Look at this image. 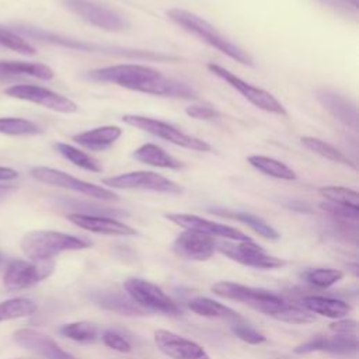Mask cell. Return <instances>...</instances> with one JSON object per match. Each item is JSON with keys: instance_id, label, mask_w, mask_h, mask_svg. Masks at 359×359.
Segmentation results:
<instances>
[{"instance_id": "obj_9", "label": "cell", "mask_w": 359, "mask_h": 359, "mask_svg": "<svg viewBox=\"0 0 359 359\" xmlns=\"http://www.w3.org/2000/svg\"><path fill=\"white\" fill-rule=\"evenodd\" d=\"M123 286L128 296L143 310L164 313L170 316H178L182 313L181 307L168 294H165L157 285L149 280L129 278L125 280Z\"/></svg>"}, {"instance_id": "obj_18", "label": "cell", "mask_w": 359, "mask_h": 359, "mask_svg": "<svg viewBox=\"0 0 359 359\" xmlns=\"http://www.w3.org/2000/svg\"><path fill=\"white\" fill-rule=\"evenodd\" d=\"M154 342L171 359H210L199 344L167 330H157L154 332Z\"/></svg>"}, {"instance_id": "obj_42", "label": "cell", "mask_w": 359, "mask_h": 359, "mask_svg": "<svg viewBox=\"0 0 359 359\" xmlns=\"http://www.w3.org/2000/svg\"><path fill=\"white\" fill-rule=\"evenodd\" d=\"M330 330L335 334H356L358 321L352 318H338L330 324Z\"/></svg>"}, {"instance_id": "obj_20", "label": "cell", "mask_w": 359, "mask_h": 359, "mask_svg": "<svg viewBox=\"0 0 359 359\" xmlns=\"http://www.w3.org/2000/svg\"><path fill=\"white\" fill-rule=\"evenodd\" d=\"M330 352V353H352L358 351L356 334H337L334 337L317 335L304 344L294 348V353L303 355L310 352Z\"/></svg>"}, {"instance_id": "obj_17", "label": "cell", "mask_w": 359, "mask_h": 359, "mask_svg": "<svg viewBox=\"0 0 359 359\" xmlns=\"http://www.w3.org/2000/svg\"><path fill=\"white\" fill-rule=\"evenodd\" d=\"M215 250L216 241L213 237L192 230L180 233L172 243L174 254L191 261H206L213 255Z\"/></svg>"}, {"instance_id": "obj_33", "label": "cell", "mask_w": 359, "mask_h": 359, "mask_svg": "<svg viewBox=\"0 0 359 359\" xmlns=\"http://www.w3.org/2000/svg\"><path fill=\"white\" fill-rule=\"evenodd\" d=\"M0 133L8 136H32L41 133V128L32 121L24 118L1 116L0 118Z\"/></svg>"}, {"instance_id": "obj_43", "label": "cell", "mask_w": 359, "mask_h": 359, "mask_svg": "<svg viewBox=\"0 0 359 359\" xmlns=\"http://www.w3.org/2000/svg\"><path fill=\"white\" fill-rule=\"evenodd\" d=\"M18 177V172L10 167H0V181H11Z\"/></svg>"}, {"instance_id": "obj_16", "label": "cell", "mask_w": 359, "mask_h": 359, "mask_svg": "<svg viewBox=\"0 0 359 359\" xmlns=\"http://www.w3.org/2000/svg\"><path fill=\"white\" fill-rule=\"evenodd\" d=\"M13 339L21 348L42 356L43 359H76L73 355L62 349L49 335L32 328L17 330L13 334Z\"/></svg>"}, {"instance_id": "obj_37", "label": "cell", "mask_w": 359, "mask_h": 359, "mask_svg": "<svg viewBox=\"0 0 359 359\" xmlns=\"http://www.w3.org/2000/svg\"><path fill=\"white\" fill-rule=\"evenodd\" d=\"M273 318L290 324H307L316 321V316L311 311L303 310L297 306H292L287 303L273 316Z\"/></svg>"}, {"instance_id": "obj_34", "label": "cell", "mask_w": 359, "mask_h": 359, "mask_svg": "<svg viewBox=\"0 0 359 359\" xmlns=\"http://www.w3.org/2000/svg\"><path fill=\"white\" fill-rule=\"evenodd\" d=\"M59 332L77 342H93L97 338V327L93 323L88 321H76V323H69L60 327Z\"/></svg>"}, {"instance_id": "obj_11", "label": "cell", "mask_w": 359, "mask_h": 359, "mask_svg": "<svg viewBox=\"0 0 359 359\" xmlns=\"http://www.w3.org/2000/svg\"><path fill=\"white\" fill-rule=\"evenodd\" d=\"M216 248L230 259L252 268L275 269L285 265L283 259L269 255L261 245H258L252 240L237 243L220 241L216 243Z\"/></svg>"}, {"instance_id": "obj_32", "label": "cell", "mask_w": 359, "mask_h": 359, "mask_svg": "<svg viewBox=\"0 0 359 359\" xmlns=\"http://www.w3.org/2000/svg\"><path fill=\"white\" fill-rule=\"evenodd\" d=\"M318 192L328 202L359 209V194L353 189H349L346 187L328 185V187L318 188Z\"/></svg>"}, {"instance_id": "obj_41", "label": "cell", "mask_w": 359, "mask_h": 359, "mask_svg": "<svg viewBox=\"0 0 359 359\" xmlns=\"http://www.w3.org/2000/svg\"><path fill=\"white\" fill-rule=\"evenodd\" d=\"M101 338H102V342L114 351H118V352H122V353H126V352L132 351V345L129 344V341L126 338H123L122 335L114 332V331H105Z\"/></svg>"}, {"instance_id": "obj_25", "label": "cell", "mask_w": 359, "mask_h": 359, "mask_svg": "<svg viewBox=\"0 0 359 359\" xmlns=\"http://www.w3.org/2000/svg\"><path fill=\"white\" fill-rule=\"evenodd\" d=\"M91 299L102 309L116 311L122 316H140L144 313L130 297H125L118 292H97L91 296Z\"/></svg>"}, {"instance_id": "obj_40", "label": "cell", "mask_w": 359, "mask_h": 359, "mask_svg": "<svg viewBox=\"0 0 359 359\" xmlns=\"http://www.w3.org/2000/svg\"><path fill=\"white\" fill-rule=\"evenodd\" d=\"M185 114L191 118L195 119H203V121H209V119H216L220 116V112L210 104L208 102H199V104H191L189 107L185 108Z\"/></svg>"}, {"instance_id": "obj_26", "label": "cell", "mask_w": 359, "mask_h": 359, "mask_svg": "<svg viewBox=\"0 0 359 359\" xmlns=\"http://www.w3.org/2000/svg\"><path fill=\"white\" fill-rule=\"evenodd\" d=\"M7 76H29L39 80H52L55 73L49 66L42 63L0 60V77Z\"/></svg>"}, {"instance_id": "obj_23", "label": "cell", "mask_w": 359, "mask_h": 359, "mask_svg": "<svg viewBox=\"0 0 359 359\" xmlns=\"http://www.w3.org/2000/svg\"><path fill=\"white\" fill-rule=\"evenodd\" d=\"M302 303L306 310L330 318H344L351 311V306L348 303L332 297L307 296Z\"/></svg>"}, {"instance_id": "obj_28", "label": "cell", "mask_w": 359, "mask_h": 359, "mask_svg": "<svg viewBox=\"0 0 359 359\" xmlns=\"http://www.w3.org/2000/svg\"><path fill=\"white\" fill-rule=\"evenodd\" d=\"M209 212L215 213V215H220V216H226V217H231L236 219L238 222H243L244 224H247L250 229H252L255 233H258L261 237L266 238V240H278L279 238V233L269 226L266 222H264L261 217L248 213V212H229L220 208H215L210 209Z\"/></svg>"}, {"instance_id": "obj_45", "label": "cell", "mask_w": 359, "mask_h": 359, "mask_svg": "<svg viewBox=\"0 0 359 359\" xmlns=\"http://www.w3.org/2000/svg\"><path fill=\"white\" fill-rule=\"evenodd\" d=\"M348 3H351L353 7H358V0H348Z\"/></svg>"}, {"instance_id": "obj_22", "label": "cell", "mask_w": 359, "mask_h": 359, "mask_svg": "<svg viewBox=\"0 0 359 359\" xmlns=\"http://www.w3.org/2000/svg\"><path fill=\"white\" fill-rule=\"evenodd\" d=\"M132 157L143 164L157 167V168H170V170H180L184 167V163L174 156L168 154L164 149L154 143H146L139 146L133 153Z\"/></svg>"}, {"instance_id": "obj_7", "label": "cell", "mask_w": 359, "mask_h": 359, "mask_svg": "<svg viewBox=\"0 0 359 359\" xmlns=\"http://www.w3.org/2000/svg\"><path fill=\"white\" fill-rule=\"evenodd\" d=\"M157 73L158 70L144 65L122 63L88 70L86 77L91 81L112 83L132 91H139L140 86L154 77Z\"/></svg>"}, {"instance_id": "obj_24", "label": "cell", "mask_w": 359, "mask_h": 359, "mask_svg": "<svg viewBox=\"0 0 359 359\" xmlns=\"http://www.w3.org/2000/svg\"><path fill=\"white\" fill-rule=\"evenodd\" d=\"M188 309L191 311H194L198 316H203V317H210V318H224V320H230L234 323H240L244 321V318L233 309L208 299V297H195L192 300L188 302Z\"/></svg>"}, {"instance_id": "obj_29", "label": "cell", "mask_w": 359, "mask_h": 359, "mask_svg": "<svg viewBox=\"0 0 359 359\" xmlns=\"http://www.w3.org/2000/svg\"><path fill=\"white\" fill-rule=\"evenodd\" d=\"M300 142L302 144L309 149L310 151L330 160V161H334V163H339V164H344V165H349L352 167L353 170H356V164L349 158L346 157L341 150H338L337 147H334L332 144L318 139V137H313V136H303L300 137Z\"/></svg>"}, {"instance_id": "obj_1", "label": "cell", "mask_w": 359, "mask_h": 359, "mask_svg": "<svg viewBox=\"0 0 359 359\" xmlns=\"http://www.w3.org/2000/svg\"><path fill=\"white\" fill-rule=\"evenodd\" d=\"M167 17L174 24H177L187 32L192 34L194 36L199 38L201 41H203L209 46L215 48L216 50L224 53L230 59H233L241 65L254 66V59L251 57V55L247 50H244L241 46L234 43L224 35H222L210 22H208L201 15L191 13L188 10H184V8L174 7L167 11Z\"/></svg>"}, {"instance_id": "obj_38", "label": "cell", "mask_w": 359, "mask_h": 359, "mask_svg": "<svg viewBox=\"0 0 359 359\" xmlns=\"http://www.w3.org/2000/svg\"><path fill=\"white\" fill-rule=\"evenodd\" d=\"M320 208L323 210H325L328 215H331L332 217L339 219V220L356 222L358 217H359V209L344 206V205H338V203H332V202H328V201L321 202Z\"/></svg>"}, {"instance_id": "obj_4", "label": "cell", "mask_w": 359, "mask_h": 359, "mask_svg": "<svg viewBox=\"0 0 359 359\" xmlns=\"http://www.w3.org/2000/svg\"><path fill=\"white\" fill-rule=\"evenodd\" d=\"M122 121L129 126H133V128L147 132L156 137H160L163 140H167L172 144L181 146V147H185L189 150L209 151L212 149L208 142H205L199 137L187 135L182 130H180L178 128L172 126L171 123H167L160 119H154V118H149V116H143V115L128 114V115L122 116Z\"/></svg>"}, {"instance_id": "obj_8", "label": "cell", "mask_w": 359, "mask_h": 359, "mask_svg": "<svg viewBox=\"0 0 359 359\" xmlns=\"http://www.w3.org/2000/svg\"><path fill=\"white\" fill-rule=\"evenodd\" d=\"M206 67L216 77L222 79L230 87H233L236 91H238L254 107H257V108H259V109H262L265 112H269V114H275V115H280V116L287 115V112H286L285 107L282 105V102L278 101L269 91L247 83L245 80L240 79L238 76H236L234 73H231L230 70H227L226 67H223L220 65L208 63Z\"/></svg>"}, {"instance_id": "obj_31", "label": "cell", "mask_w": 359, "mask_h": 359, "mask_svg": "<svg viewBox=\"0 0 359 359\" xmlns=\"http://www.w3.org/2000/svg\"><path fill=\"white\" fill-rule=\"evenodd\" d=\"M36 311V304L25 297L10 299L0 303V321L22 318L34 314Z\"/></svg>"}, {"instance_id": "obj_2", "label": "cell", "mask_w": 359, "mask_h": 359, "mask_svg": "<svg viewBox=\"0 0 359 359\" xmlns=\"http://www.w3.org/2000/svg\"><path fill=\"white\" fill-rule=\"evenodd\" d=\"M21 250L29 261H50L65 251L91 247V241L55 230H34L21 238Z\"/></svg>"}, {"instance_id": "obj_15", "label": "cell", "mask_w": 359, "mask_h": 359, "mask_svg": "<svg viewBox=\"0 0 359 359\" xmlns=\"http://www.w3.org/2000/svg\"><path fill=\"white\" fill-rule=\"evenodd\" d=\"M316 97L318 102L341 123L351 128L352 130H358V108L355 101H352L345 94L330 88V87H318L316 90Z\"/></svg>"}, {"instance_id": "obj_30", "label": "cell", "mask_w": 359, "mask_h": 359, "mask_svg": "<svg viewBox=\"0 0 359 359\" xmlns=\"http://www.w3.org/2000/svg\"><path fill=\"white\" fill-rule=\"evenodd\" d=\"M55 150L63 156L66 160H69L70 163H73L74 165L86 170V171H91V172H101L102 167L100 164L98 160H95L93 156L87 154L86 151L69 144V143H63V142H57L53 144Z\"/></svg>"}, {"instance_id": "obj_12", "label": "cell", "mask_w": 359, "mask_h": 359, "mask_svg": "<svg viewBox=\"0 0 359 359\" xmlns=\"http://www.w3.org/2000/svg\"><path fill=\"white\" fill-rule=\"evenodd\" d=\"M53 269H55L53 259L39 261V262L25 261V259H13L8 262L4 271L3 283L8 290L27 289L50 276Z\"/></svg>"}, {"instance_id": "obj_21", "label": "cell", "mask_w": 359, "mask_h": 359, "mask_svg": "<svg viewBox=\"0 0 359 359\" xmlns=\"http://www.w3.org/2000/svg\"><path fill=\"white\" fill-rule=\"evenodd\" d=\"M121 135H122V129L119 126L104 125V126L93 128L90 130L80 132L74 135L72 139L88 150L102 151L111 147L121 137Z\"/></svg>"}, {"instance_id": "obj_36", "label": "cell", "mask_w": 359, "mask_h": 359, "mask_svg": "<svg viewBox=\"0 0 359 359\" xmlns=\"http://www.w3.org/2000/svg\"><path fill=\"white\" fill-rule=\"evenodd\" d=\"M0 45L4 48H8L11 50H15L22 55H35V48L25 41L22 36L15 34L11 29H6L0 27Z\"/></svg>"}, {"instance_id": "obj_39", "label": "cell", "mask_w": 359, "mask_h": 359, "mask_svg": "<svg viewBox=\"0 0 359 359\" xmlns=\"http://www.w3.org/2000/svg\"><path fill=\"white\" fill-rule=\"evenodd\" d=\"M231 331L236 337H238L241 341L247 342V344H251V345H258V344H262L265 342V337L258 332L257 330H254L252 327H250L248 324L240 321V323H234L231 325Z\"/></svg>"}, {"instance_id": "obj_10", "label": "cell", "mask_w": 359, "mask_h": 359, "mask_svg": "<svg viewBox=\"0 0 359 359\" xmlns=\"http://www.w3.org/2000/svg\"><path fill=\"white\" fill-rule=\"evenodd\" d=\"M102 184L114 189H142L178 195L184 189L172 180L154 171H130L115 177L102 178Z\"/></svg>"}, {"instance_id": "obj_35", "label": "cell", "mask_w": 359, "mask_h": 359, "mask_svg": "<svg viewBox=\"0 0 359 359\" xmlns=\"http://www.w3.org/2000/svg\"><path fill=\"white\" fill-rule=\"evenodd\" d=\"M344 273L339 269L331 268H314L304 272V279L317 287H330L341 280Z\"/></svg>"}, {"instance_id": "obj_19", "label": "cell", "mask_w": 359, "mask_h": 359, "mask_svg": "<svg viewBox=\"0 0 359 359\" xmlns=\"http://www.w3.org/2000/svg\"><path fill=\"white\" fill-rule=\"evenodd\" d=\"M67 220L80 229L88 230L91 233L105 234V236H136L137 230L125 224L115 217L97 216V215H83V213H69Z\"/></svg>"}, {"instance_id": "obj_6", "label": "cell", "mask_w": 359, "mask_h": 359, "mask_svg": "<svg viewBox=\"0 0 359 359\" xmlns=\"http://www.w3.org/2000/svg\"><path fill=\"white\" fill-rule=\"evenodd\" d=\"M31 177L34 180H36L38 182L46 184V185H52V187H59V188H65L94 199H100V201H118V195L105 188V187H100L83 180H79L65 171L56 170V168H50V167H34L31 168Z\"/></svg>"}, {"instance_id": "obj_44", "label": "cell", "mask_w": 359, "mask_h": 359, "mask_svg": "<svg viewBox=\"0 0 359 359\" xmlns=\"http://www.w3.org/2000/svg\"><path fill=\"white\" fill-rule=\"evenodd\" d=\"M14 191H15L14 185H3V184H0V202L4 201Z\"/></svg>"}, {"instance_id": "obj_14", "label": "cell", "mask_w": 359, "mask_h": 359, "mask_svg": "<svg viewBox=\"0 0 359 359\" xmlns=\"http://www.w3.org/2000/svg\"><path fill=\"white\" fill-rule=\"evenodd\" d=\"M165 219L172 222L174 224L185 229V230H192L198 233L208 234L210 237H220L224 240H233V241H248L251 240L247 234L240 231L236 227L216 223L208 219H203L196 215L191 213H167Z\"/></svg>"}, {"instance_id": "obj_27", "label": "cell", "mask_w": 359, "mask_h": 359, "mask_svg": "<svg viewBox=\"0 0 359 359\" xmlns=\"http://www.w3.org/2000/svg\"><path fill=\"white\" fill-rule=\"evenodd\" d=\"M250 165H252L255 170L259 172L278 178V180H285V181H294L297 178L296 172L286 165L285 163L268 157V156H261V154H252L248 157Z\"/></svg>"}, {"instance_id": "obj_13", "label": "cell", "mask_w": 359, "mask_h": 359, "mask_svg": "<svg viewBox=\"0 0 359 359\" xmlns=\"http://www.w3.org/2000/svg\"><path fill=\"white\" fill-rule=\"evenodd\" d=\"M4 94L17 100L34 102L42 105L48 109L60 114H74L79 111V107L70 98L55 93L49 88L34 86V84H14L4 90Z\"/></svg>"}, {"instance_id": "obj_5", "label": "cell", "mask_w": 359, "mask_h": 359, "mask_svg": "<svg viewBox=\"0 0 359 359\" xmlns=\"http://www.w3.org/2000/svg\"><path fill=\"white\" fill-rule=\"evenodd\" d=\"M62 4L87 24L105 31L121 32L130 25L123 14L93 0H62Z\"/></svg>"}, {"instance_id": "obj_3", "label": "cell", "mask_w": 359, "mask_h": 359, "mask_svg": "<svg viewBox=\"0 0 359 359\" xmlns=\"http://www.w3.org/2000/svg\"><path fill=\"white\" fill-rule=\"evenodd\" d=\"M212 292L223 299L247 304L271 317H273L286 304L280 296L269 290L244 286L234 282H217L212 286Z\"/></svg>"}]
</instances>
